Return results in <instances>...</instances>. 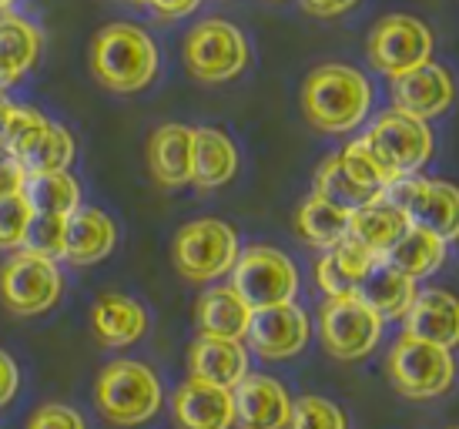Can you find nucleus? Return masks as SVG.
Here are the masks:
<instances>
[{
	"label": "nucleus",
	"mask_w": 459,
	"mask_h": 429,
	"mask_svg": "<svg viewBox=\"0 0 459 429\" xmlns=\"http://www.w3.org/2000/svg\"><path fill=\"white\" fill-rule=\"evenodd\" d=\"M161 382L144 363L117 359L98 379V409L115 426H141L161 409Z\"/></svg>",
	"instance_id": "nucleus-3"
},
{
	"label": "nucleus",
	"mask_w": 459,
	"mask_h": 429,
	"mask_svg": "<svg viewBox=\"0 0 459 429\" xmlns=\"http://www.w3.org/2000/svg\"><path fill=\"white\" fill-rule=\"evenodd\" d=\"M252 322V309L231 289H208L198 299V328L208 339L242 342Z\"/></svg>",
	"instance_id": "nucleus-26"
},
{
	"label": "nucleus",
	"mask_w": 459,
	"mask_h": 429,
	"mask_svg": "<svg viewBox=\"0 0 459 429\" xmlns=\"http://www.w3.org/2000/svg\"><path fill=\"white\" fill-rule=\"evenodd\" d=\"M74 162V138L61 125H48L30 148H27L17 164L24 168V175H51V171H67Z\"/></svg>",
	"instance_id": "nucleus-32"
},
{
	"label": "nucleus",
	"mask_w": 459,
	"mask_h": 429,
	"mask_svg": "<svg viewBox=\"0 0 459 429\" xmlns=\"http://www.w3.org/2000/svg\"><path fill=\"white\" fill-rule=\"evenodd\" d=\"M161 17H185L198 7V0H148Z\"/></svg>",
	"instance_id": "nucleus-42"
},
{
	"label": "nucleus",
	"mask_w": 459,
	"mask_h": 429,
	"mask_svg": "<svg viewBox=\"0 0 459 429\" xmlns=\"http://www.w3.org/2000/svg\"><path fill=\"white\" fill-rule=\"evenodd\" d=\"M185 64L204 84H221L242 74L248 64V44L229 21H204L185 40Z\"/></svg>",
	"instance_id": "nucleus-8"
},
{
	"label": "nucleus",
	"mask_w": 459,
	"mask_h": 429,
	"mask_svg": "<svg viewBox=\"0 0 459 429\" xmlns=\"http://www.w3.org/2000/svg\"><path fill=\"white\" fill-rule=\"evenodd\" d=\"M339 162H342L345 175L352 178L359 188L372 191L376 198H383V191L389 188V185H393L395 178H399L393 171V164L385 162L383 154H379L369 144V138L352 141V144H349V148H345V152L339 154Z\"/></svg>",
	"instance_id": "nucleus-31"
},
{
	"label": "nucleus",
	"mask_w": 459,
	"mask_h": 429,
	"mask_svg": "<svg viewBox=\"0 0 459 429\" xmlns=\"http://www.w3.org/2000/svg\"><path fill=\"white\" fill-rule=\"evenodd\" d=\"M285 429H349V419L325 396H302L289 409Z\"/></svg>",
	"instance_id": "nucleus-36"
},
{
	"label": "nucleus",
	"mask_w": 459,
	"mask_h": 429,
	"mask_svg": "<svg viewBox=\"0 0 459 429\" xmlns=\"http://www.w3.org/2000/svg\"><path fill=\"white\" fill-rule=\"evenodd\" d=\"M231 292L242 299L252 312L272 309V305H289L299 292V272L292 258L279 249L255 245L235 258L231 266Z\"/></svg>",
	"instance_id": "nucleus-4"
},
{
	"label": "nucleus",
	"mask_w": 459,
	"mask_h": 429,
	"mask_svg": "<svg viewBox=\"0 0 459 429\" xmlns=\"http://www.w3.org/2000/svg\"><path fill=\"white\" fill-rule=\"evenodd\" d=\"M352 4L359 0H302V7L308 13H316V17H335V13H345Z\"/></svg>",
	"instance_id": "nucleus-41"
},
{
	"label": "nucleus",
	"mask_w": 459,
	"mask_h": 429,
	"mask_svg": "<svg viewBox=\"0 0 459 429\" xmlns=\"http://www.w3.org/2000/svg\"><path fill=\"white\" fill-rule=\"evenodd\" d=\"M356 299H362L383 322L385 319H403L409 312L412 299H416V282L406 278L403 272L389 268L385 262H376L366 272V278L359 282Z\"/></svg>",
	"instance_id": "nucleus-24"
},
{
	"label": "nucleus",
	"mask_w": 459,
	"mask_h": 429,
	"mask_svg": "<svg viewBox=\"0 0 459 429\" xmlns=\"http://www.w3.org/2000/svg\"><path fill=\"white\" fill-rule=\"evenodd\" d=\"M395 111L409 114L416 121H429V118H439L446 111L453 98H456V84L449 77L446 67L439 64H422L409 74L395 77Z\"/></svg>",
	"instance_id": "nucleus-15"
},
{
	"label": "nucleus",
	"mask_w": 459,
	"mask_h": 429,
	"mask_svg": "<svg viewBox=\"0 0 459 429\" xmlns=\"http://www.w3.org/2000/svg\"><path fill=\"white\" fill-rule=\"evenodd\" d=\"M48 125L51 121L40 111H34V108H11L7 121L0 127V154H11L13 162H17L48 131Z\"/></svg>",
	"instance_id": "nucleus-34"
},
{
	"label": "nucleus",
	"mask_w": 459,
	"mask_h": 429,
	"mask_svg": "<svg viewBox=\"0 0 459 429\" xmlns=\"http://www.w3.org/2000/svg\"><path fill=\"white\" fill-rule=\"evenodd\" d=\"M366 138L385 162L393 164V171L399 178L416 175L433 154V135H429L426 121H416L403 111L379 114Z\"/></svg>",
	"instance_id": "nucleus-12"
},
{
	"label": "nucleus",
	"mask_w": 459,
	"mask_h": 429,
	"mask_svg": "<svg viewBox=\"0 0 459 429\" xmlns=\"http://www.w3.org/2000/svg\"><path fill=\"white\" fill-rule=\"evenodd\" d=\"M115 241L117 228L101 208H74L65 218V258L74 266H94L108 258Z\"/></svg>",
	"instance_id": "nucleus-16"
},
{
	"label": "nucleus",
	"mask_w": 459,
	"mask_h": 429,
	"mask_svg": "<svg viewBox=\"0 0 459 429\" xmlns=\"http://www.w3.org/2000/svg\"><path fill=\"white\" fill-rule=\"evenodd\" d=\"M308 336H312V326H308V316L299 309V305H272V309H255L252 312V322H248V332L245 339L252 342L262 359H292L308 346Z\"/></svg>",
	"instance_id": "nucleus-13"
},
{
	"label": "nucleus",
	"mask_w": 459,
	"mask_h": 429,
	"mask_svg": "<svg viewBox=\"0 0 459 429\" xmlns=\"http://www.w3.org/2000/svg\"><path fill=\"white\" fill-rule=\"evenodd\" d=\"M61 292H65V278L48 258L21 252L0 268V299L17 316L48 312L51 305H57Z\"/></svg>",
	"instance_id": "nucleus-11"
},
{
	"label": "nucleus",
	"mask_w": 459,
	"mask_h": 429,
	"mask_svg": "<svg viewBox=\"0 0 459 429\" xmlns=\"http://www.w3.org/2000/svg\"><path fill=\"white\" fill-rule=\"evenodd\" d=\"M406 228H409V222L403 218V212H395L393 205H385L383 198L366 205V208L349 212V239H356L359 245H366V249H369L372 255H379V258L393 249Z\"/></svg>",
	"instance_id": "nucleus-28"
},
{
	"label": "nucleus",
	"mask_w": 459,
	"mask_h": 429,
	"mask_svg": "<svg viewBox=\"0 0 459 429\" xmlns=\"http://www.w3.org/2000/svg\"><path fill=\"white\" fill-rule=\"evenodd\" d=\"M295 228H299V235H302L308 245L329 252V249H335V245L349 235V212L335 208V205L319 198V195H312V198L299 208Z\"/></svg>",
	"instance_id": "nucleus-30"
},
{
	"label": "nucleus",
	"mask_w": 459,
	"mask_h": 429,
	"mask_svg": "<svg viewBox=\"0 0 459 429\" xmlns=\"http://www.w3.org/2000/svg\"><path fill=\"white\" fill-rule=\"evenodd\" d=\"M7 4H11V0H0V7H7Z\"/></svg>",
	"instance_id": "nucleus-44"
},
{
	"label": "nucleus",
	"mask_w": 459,
	"mask_h": 429,
	"mask_svg": "<svg viewBox=\"0 0 459 429\" xmlns=\"http://www.w3.org/2000/svg\"><path fill=\"white\" fill-rule=\"evenodd\" d=\"M17 382H21V372H17V363L11 355L0 349V406H7L17 392Z\"/></svg>",
	"instance_id": "nucleus-40"
},
{
	"label": "nucleus",
	"mask_w": 459,
	"mask_h": 429,
	"mask_svg": "<svg viewBox=\"0 0 459 429\" xmlns=\"http://www.w3.org/2000/svg\"><path fill=\"white\" fill-rule=\"evenodd\" d=\"M319 332H322V346L332 353V359L352 363V359L369 355L379 346L383 319L376 316L362 299H356V295H349V299H329V302L322 305Z\"/></svg>",
	"instance_id": "nucleus-10"
},
{
	"label": "nucleus",
	"mask_w": 459,
	"mask_h": 429,
	"mask_svg": "<svg viewBox=\"0 0 459 429\" xmlns=\"http://www.w3.org/2000/svg\"><path fill=\"white\" fill-rule=\"evenodd\" d=\"M171 258L185 278L212 282V278L231 272L235 258H238V235H235V228L218 218H198L175 235Z\"/></svg>",
	"instance_id": "nucleus-6"
},
{
	"label": "nucleus",
	"mask_w": 459,
	"mask_h": 429,
	"mask_svg": "<svg viewBox=\"0 0 459 429\" xmlns=\"http://www.w3.org/2000/svg\"><path fill=\"white\" fill-rule=\"evenodd\" d=\"M379 262V255H372L366 245H359L356 239L345 235L335 249L322 255L319 262V285L329 299H349L356 295L359 282L366 278L372 266Z\"/></svg>",
	"instance_id": "nucleus-21"
},
{
	"label": "nucleus",
	"mask_w": 459,
	"mask_h": 429,
	"mask_svg": "<svg viewBox=\"0 0 459 429\" xmlns=\"http://www.w3.org/2000/svg\"><path fill=\"white\" fill-rule=\"evenodd\" d=\"M449 429H456V426H449Z\"/></svg>",
	"instance_id": "nucleus-45"
},
{
	"label": "nucleus",
	"mask_w": 459,
	"mask_h": 429,
	"mask_svg": "<svg viewBox=\"0 0 459 429\" xmlns=\"http://www.w3.org/2000/svg\"><path fill=\"white\" fill-rule=\"evenodd\" d=\"M24 195L27 208L34 214H67L81 208V185L67 171H51V175H27L24 178Z\"/></svg>",
	"instance_id": "nucleus-29"
},
{
	"label": "nucleus",
	"mask_w": 459,
	"mask_h": 429,
	"mask_svg": "<svg viewBox=\"0 0 459 429\" xmlns=\"http://www.w3.org/2000/svg\"><path fill=\"white\" fill-rule=\"evenodd\" d=\"M188 366H192V379H202L218 390H235L248 376V353L242 342L202 336L188 353Z\"/></svg>",
	"instance_id": "nucleus-19"
},
{
	"label": "nucleus",
	"mask_w": 459,
	"mask_h": 429,
	"mask_svg": "<svg viewBox=\"0 0 459 429\" xmlns=\"http://www.w3.org/2000/svg\"><path fill=\"white\" fill-rule=\"evenodd\" d=\"M21 249L27 255L48 258V262L65 258V218H57V214H30Z\"/></svg>",
	"instance_id": "nucleus-35"
},
{
	"label": "nucleus",
	"mask_w": 459,
	"mask_h": 429,
	"mask_svg": "<svg viewBox=\"0 0 459 429\" xmlns=\"http://www.w3.org/2000/svg\"><path fill=\"white\" fill-rule=\"evenodd\" d=\"M148 168L165 188L192 185V127L165 125L148 141Z\"/></svg>",
	"instance_id": "nucleus-20"
},
{
	"label": "nucleus",
	"mask_w": 459,
	"mask_h": 429,
	"mask_svg": "<svg viewBox=\"0 0 459 429\" xmlns=\"http://www.w3.org/2000/svg\"><path fill=\"white\" fill-rule=\"evenodd\" d=\"M11 108H13V104L7 101L4 94H0V127H4V121H7V114H11Z\"/></svg>",
	"instance_id": "nucleus-43"
},
{
	"label": "nucleus",
	"mask_w": 459,
	"mask_h": 429,
	"mask_svg": "<svg viewBox=\"0 0 459 429\" xmlns=\"http://www.w3.org/2000/svg\"><path fill=\"white\" fill-rule=\"evenodd\" d=\"M302 108L306 118L319 131L342 135L366 121L372 108V88L366 74L345 64H322L306 77L302 88Z\"/></svg>",
	"instance_id": "nucleus-1"
},
{
	"label": "nucleus",
	"mask_w": 459,
	"mask_h": 429,
	"mask_svg": "<svg viewBox=\"0 0 459 429\" xmlns=\"http://www.w3.org/2000/svg\"><path fill=\"white\" fill-rule=\"evenodd\" d=\"M379 262H385L389 268H395V272H403L406 278L416 282L422 276H433L436 268L446 262V241L433 235V232H426V228L409 225Z\"/></svg>",
	"instance_id": "nucleus-25"
},
{
	"label": "nucleus",
	"mask_w": 459,
	"mask_h": 429,
	"mask_svg": "<svg viewBox=\"0 0 459 429\" xmlns=\"http://www.w3.org/2000/svg\"><path fill=\"white\" fill-rule=\"evenodd\" d=\"M383 202L403 212L409 225L426 228L443 241H453L459 232V195L446 181H426L420 175H403L383 191Z\"/></svg>",
	"instance_id": "nucleus-5"
},
{
	"label": "nucleus",
	"mask_w": 459,
	"mask_h": 429,
	"mask_svg": "<svg viewBox=\"0 0 459 429\" xmlns=\"http://www.w3.org/2000/svg\"><path fill=\"white\" fill-rule=\"evenodd\" d=\"M175 419L181 429H231L235 426L231 390H218L202 379H188L175 392Z\"/></svg>",
	"instance_id": "nucleus-17"
},
{
	"label": "nucleus",
	"mask_w": 459,
	"mask_h": 429,
	"mask_svg": "<svg viewBox=\"0 0 459 429\" xmlns=\"http://www.w3.org/2000/svg\"><path fill=\"white\" fill-rule=\"evenodd\" d=\"M24 168L13 162L11 154H0V198L17 195V191L24 188Z\"/></svg>",
	"instance_id": "nucleus-39"
},
{
	"label": "nucleus",
	"mask_w": 459,
	"mask_h": 429,
	"mask_svg": "<svg viewBox=\"0 0 459 429\" xmlns=\"http://www.w3.org/2000/svg\"><path fill=\"white\" fill-rule=\"evenodd\" d=\"M238 171V152L225 131L198 127L192 131V185L198 188H221Z\"/></svg>",
	"instance_id": "nucleus-22"
},
{
	"label": "nucleus",
	"mask_w": 459,
	"mask_h": 429,
	"mask_svg": "<svg viewBox=\"0 0 459 429\" xmlns=\"http://www.w3.org/2000/svg\"><path fill=\"white\" fill-rule=\"evenodd\" d=\"M91 71L108 91L134 94L158 74V48L134 24H108L91 44Z\"/></svg>",
	"instance_id": "nucleus-2"
},
{
	"label": "nucleus",
	"mask_w": 459,
	"mask_h": 429,
	"mask_svg": "<svg viewBox=\"0 0 459 429\" xmlns=\"http://www.w3.org/2000/svg\"><path fill=\"white\" fill-rule=\"evenodd\" d=\"M433 57V34L429 27L409 17V13H393L383 17L369 34V61L372 67L385 77H403L416 71Z\"/></svg>",
	"instance_id": "nucleus-9"
},
{
	"label": "nucleus",
	"mask_w": 459,
	"mask_h": 429,
	"mask_svg": "<svg viewBox=\"0 0 459 429\" xmlns=\"http://www.w3.org/2000/svg\"><path fill=\"white\" fill-rule=\"evenodd\" d=\"M30 208H27L24 195H7L0 198V249H21L24 239V228L30 222Z\"/></svg>",
	"instance_id": "nucleus-37"
},
{
	"label": "nucleus",
	"mask_w": 459,
	"mask_h": 429,
	"mask_svg": "<svg viewBox=\"0 0 459 429\" xmlns=\"http://www.w3.org/2000/svg\"><path fill=\"white\" fill-rule=\"evenodd\" d=\"M235 403V426L238 429H285L292 399L279 379L248 376L231 390Z\"/></svg>",
	"instance_id": "nucleus-14"
},
{
	"label": "nucleus",
	"mask_w": 459,
	"mask_h": 429,
	"mask_svg": "<svg viewBox=\"0 0 459 429\" xmlns=\"http://www.w3.org/2000/svg\"><path fill=\"white\" fill-rule=\"evenodd\" d=\"M385 366H389L393 386L403 396H409V399L443 396L453 386V379H456V363H453L449 349L433 346V342L412 339V336H403V339L395 342Z\"/></svg>",
	"instance_id": "nucleus-7"
},
{
	"label": "nucleus",
	"mask_w": 459,
	"mask_h": 429,
	"mask_svg": "<svg viewBox=\"0 0 459 429\" xmlns=\"http://www.w3.org/2000/svg\"><path fill=\"white\" fill-rule=\"evenodd\" d=\"M91 328L104 346L121 349V346L138 342L148 332V316L128 295H101L91 309Z\"/></svg>",
	"instance_id": "nucleus-23"
},
{
	"label": "nucleus",
	"mask_w": 459,
	"mask_h": 429,
	"mask_svg": "<svg viewBox=\"0 0 459 429\" xmlns=\"http://www.w3.org/2000/svg\"><path fill=\"white\" fill-rule=\"evenodd\" d=\"M40 34L24 17H0V88H11L38 64Z\"/></svg>",
	"instance_id": "nucleus-27"
},
{
	"label": "nucleus",
	"mask_w": 459,
	"mask_h": 429,
	"mask_svg": "<svg viewBox=\"0 0 459 429\" xmlns=\"http://www.w3.org/2000/svg\"><path fill=\"white\" fill-rule=\"evenodd\" d=\"M406 336L453 349L459 339V305L449 292H416L406 316Z\"/></svg>",
	"instance_id": "nucleus-18"
},
{
	"label": "nucleus",
	"mask_w": 459,
	"mask_h": 429,
	"mask_svg": "<svg viewBox=\"0 0 459 429\" xmlns=\"http://www.w3.org/2000/svg\"><path fill=\"white\" fill-rule=\"evenodd\" d=\"M316 195L325 198V202H332L335 208H342V212H356V208H366V205L379 202L372 191L359 188L356 181L345 175L339 154H332L329 162H322L319 175H316Z\"/></svg>",
	"instance_id": "nucleus-33"
},
{
	"label": "nucleus",
	"mask_w": 459,
	"mask_h": 429,
	"mask_svg": "<svg viewBox=\"0 0 459 429\" xmlns=\"http://www.w3.org/2000/svg\"><path fill=\"white\" fill-rule=\"evenodd\" d=\"M27 429H88V426H84V419H81L77 409H71L65 403H48L30 416Z\"/></svg>",
	"instance_id": "nucleus-38"
}]
</instances>
